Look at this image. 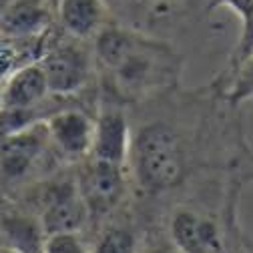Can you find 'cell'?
<instances>
[{
  "label": "cell",
  "mask_w": 253,
  "mask_h": 253,
  "mask_svg": "<svg viewBox=\"0 0 253 253\" xmlns=\"http://www.w3.org/2000/svg\"><path fill=\"white\" fill-rule=\"evenodd\" d=\"M90 46L99 94L126 109L181 86L185 54L169 39L111 18L94 33Z\"/></svg>",
  "instance_id": "obj_1"
},
{
  "label": "cell",
  "mask_w": 253,
  "mask_h": 253,
  "mask_svg": "<svg viewBox=\"0 0 253 253\" xmlns=\"http://www.w3.org/2000/svg\"><path fill=\"white\" fill-rule=\"evenodd\" d=\"M39 62L46 75L50 92L58 97H79L90 84H97L90 41L65 33L58 24L48 33Z\"/></svg>",
  "instance_id": "obj_2"
},
{
  "label": "cell",
  "mask_w": 253,
  "mask_h": 253,
  "mask_svg": "<svg viewBox=\"0 0 253 253\" xmlns=\"http://www.w3.org/2000/svg\"><path fill=\"white\" fill-rule=\"evenodd\" d=\"M113 20L169 39L207 14L209 0H105Z\"/></svg>",
  "instance_id": "obj_3"
},
{
  "label": "cell",
  "mask_w": 253,
  "mask_h": 253,
  "mask_svg": "<svg viewBox=\"0 0 253 253\" xmlns=\"http://www.w3.org/2000/svg\"><path fill=\"white\" fill-rule=\"evenodd\" d=\"M54 153L46 121L35 123L26 129L0 141V187H18Z\"/></svg>",
  "instance_id": "obj_4"
},
{
  "label": "cell",
  "mask_w": 253,
  "mask_h": 253,
  "mask_svg": "<svg viewBox=\"0 0 253 253\" xmlns=\"http://www.w3.org/2000/svg\"><path fill=\"white\" fill-rule=\"evenodd\" d=\"M131 149V117L125 105L99 94L94 111V131L90 155L92 159L125 165Z\"/></svg>",
  "instance_id": "obj_5"
},
{
  "label": "cell",
  "mask_w": 253,
  "mask_h": 253,
  "mask_svg": "<svg viewBox=\"0 0 253 253\" xmlns=\"http://www.w3.org/2000/svg\"><path fill=\"white\" fill-rule=\"evenodd\" d=\"M126 181L129 169L125 165L99 161L92 157L83 159L77 183L88 215H105L113 211L126 193Z\"/></svg>",
  "instance_id": "obj_6"
},
{
  "label": "cell",
  "mask_w": 253,
  "mask_h": 253,
  "mask_svg": "<svg viewBox=\"0 0 253 253\" xmlns=\"http://www.w3.org/2000/svg\"><path fill=\"white\" fill-rule=\"evenodd\" d=\"M88 217L90 215L79 191L77 177L56 179L44 189L39 219L44 235L60 231H81Z\"/></svg>",
  "instance_id": "obj_7"
},
{
  "label": "cell",
  "mask_w": 253,
  "mask_h": 253,
  "mask_svg": "<svg viewBox=\"0 0 253 253\" xmlns=\"http://www.w3.org/2000/svg\"><path fill=\"white\" fill-rule=\"evenodd\" d=\"M50 145L65 161L81 163L90 155L94 115L77 105H67L46 119Z\"/></svg>",
  "instance_id": "obj_8"
},
{
  "label": "cell",
  "mask_w": 253,
  "mask_h": 253,
  "mask_svg": "<svg viewBox=\"0 0 253 253\" xmlns=\"http://www.w3.org/2000/svg\"><path fill=\"white\" fill-rule=\"evenodd\" d=\"M169 235L175 249L183 253H217L221 247L217 223L195 207H177L173 211Z\"/></svg>",
  "instance_id": "obj_9"
},
{
  "label": "cell",
  "mask_w": 253,
  "mask_h": 253,
  "mask_svg": "<svg viewBox=\"0 0 253 253\" xmlns=\"http://www.w3.org/2000/svg\"><path fill=\"white\" fill-rule=\"evenodd\" d=\"M56 24V0H12L0 18V37L37 39Z\"/></svg>",
  "instance_id": "obj_10"
},
{
  "label": "cell",
  "mask_w": 253,
  "mask_h": 253,
  "mask_svg": "<svg viewBox=\"0 0 253 253\" xmlns=\"http://www.w3.org/2000/svg\"><path fill=\"white\" fill-rule=\"evenodd\" d=\"M50 88L46 75L41 67V62H28V65L16 69L4 83L0 92V105L2 107H39L50 97Z\"/></svg>",
  "instance_id": "obj_11"
},
{
  "label": "cell",
  "mask_w": 253,
  "mask_h": 253,
  "mask_svg": "<svg viewBox=\"0 0 253 253\" xmlns=\"http://www.w3.org/2000/svg\"><path fill=\"white\" fill-rule=\"evenodd\" d=\"M113 16L105 0H56V24L79 39H92Z\"/></svg>",
  "instance_id": "obj_12"
},
{
  "label": "cell",
  "mask_w": 253,
  "mask_h": 253,
  "mask_svg": "<svg viewBox=\"0 0 253 253\" xmlns=\"http://www.w3.org/2000/svg\"><path fill=\"white\" fill-rule=\"evenodd\" d=\"M217 8H229L241 22L239 39L229 54L227 67L221 71V75H229L253 52V0H209L207 14Z\"/></svg>",
  "instance_id": "obj_13"
},
{
  "label": "cell",
  "mask_w": 253,
  "mask_h": 253,
  "mask_svg": "<svg viewBox=\"0 0 253 253\" xmlns=\"http://www.w3.org/2000/svg\"><path fill=\"white\" fill-rule=\"evenodd\" d=\"M48 33L42 35V37H37V39H6V37H0V83H4L16 69L41 58Z\"/></svg>",
  "instance_id": "obj_14"
},
{
  "label": "cell",
  "mask_w": 253,
  "mask_h": 253,
  "mask_svg": "<svg viewBox=\"0 0 253 253\" xmlns=\"http://www.w3.org/2000/svg\"><path fill=\"white\" fill-rule=\"evenodd\" d=\"M213 83L221 88L223 97L235 105L241 107L249 101H253V52L241 62V65L229 73V75H217Z\"/></svg>",
  "instance_id": "obj_15"
},
{
  "label": "cell",
  "mask_w": 253,
  "mask_h": 253,
  "mask_svg": "<svg viewBox=\"0 0 253 253\" xmlns=\"http://www.w3.org/2000/svg\"><path fill=\"white\" fill-rule=\"evenodd\" d=\"M137 239L133 231L125 227H109L97 239L90 253H135Z\"/></svg>",
  "instance_id": "obj_16"
},
{
  "label": "cell",
  "mask_w": 253,
  "mask_h": 253,
  "mask_svg": "<svg viewBox=\"0 0 253 253\" xmlns=\"http://www.w3.org/2000/svg\"><path fill=\"white\" fill-rule=\"evenodd\" d=\"M42 253H90V249L79 231H60L44 235Z\"/></svg>",
  "instance_id": "obj_17"
},
{
  "label": "cell",
  "mask_w": 253,
  "mask_h": 253,
  "mask_svg": "<svg viewBox=\"0 0 253 253\" xmlns=\"http://www.w3.org/2000/svg\"><path fill=\"white\" fill-rule=\"evenodd\" d=\"M10 2H12V0H0V18H2V14L6 12V8L10 6Z\"/></svg>",
  "instance_id": "obj_18"
},
{
  "label": "cell",
  "mask_w": 253,
  "mask_h": 253,
  "mask_svg": "<svg viewBox=\"0 0 253 253\" xmlns=\"http://www.w3.org/2000/svg\"><path fill=\"white\" fill-rule=\"evenodd\" d=\"M0 253H24V251H20V249H14V247H2V249H0Z\"/></svg>",
  "instance_id": "obj_19"
},
{
  "label": "cell",
  "mask_w": 253,
  "mask_h": 253,
  "mask_svg": "<svg viewBox=\"0 0 253 253\" xmlns=\"http://www.w3.org/2000/svg\"><path fill=\"white\" fill-rule=\"evenodd\" d=\"M159 253H183V251H179V249H165V251H159Z\"/></svg>",
  "instance_id": "obj_20"
},
{
  "label": "cell",
  "mask_w": 253,
  "mask_h": 253,
  "mask_svg": "<svg viewBox=\"0 0 253 253\" xmlns=\"http://www.w3.org/2000/svg\"><path fill=\"white\" fill-rule=\"evenodd\" d=\"M0 92H2V83H0Z\"/></svg>",
  "instance_id": "obj_21"
}]
</instances>
